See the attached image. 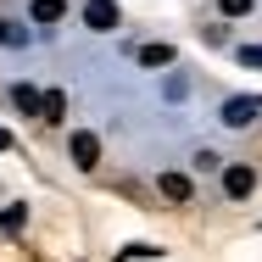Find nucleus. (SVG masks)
Instances as JSON below:
<instances>
[{
  "mask_svg": "<svg viewBox=\"0 0 262 262\" xmlns=\"http://www.w3.org/2000/svg\"><path fill=\"white\" fill-rule=\"evenodd\" d=\"M67 157H73V167H101V134H90V128H73V140H67Z\"/></svg>",
  "mask_w": 262,
  "mask_h": 262,
  "instance_id": "obj_1",
  "label": "nucleus"
},
{
  "mask_svg": "<svg viewBox=\"0 0 262 262\" xmlns=\"http://www.w3.org/2000/svg\"><path fill=\"white\" fill-rule=\"evenodd\" d=\"M251 190H257V167H251V162H229V167H223V195H229V201H246Z\"/></svg>",
  "mask_w": 262,
  "mask_h": 262,
  "instance_id": "obj_2",
  "label": "nucleus"
},
{
  "mask_svg": "<svg viewBox=\"0 0 262 262\" xmlns=\"http://www.w3.org/2000/svg\"><path fill=\"white\" fill-rule=\"evenodd\" d=\"M117 23H123L117 0H84V28H95V34H112Z\"/></svg>",
  "mask_w": 262,
  "mask_h": 262,
  "instance_id": "obj_3",
  "label": "nucleus"
},
{
  "mask_svg": "<svg viewBox=\"0 0 262 262\" xmlns=\"http://www.w3.org/2000/svg\"><path fill=\"white\" fill-rule=\"evenodd\" d=\"M157 190H162V201H173V207H190V201H195V184H190V173H162V179H157Z\"/></svg>",
  "mask_w": 262,
  "mask_h": 262,
  "instance_id": "obj_4",
  "label": "nucleus"
},
{
  "mask_svg": "<svg viewBox=\"0 0 262 262\" xmlns=\"http://www.w3.org/2000/svg\"><path fill=\"white\" fill-rule=\"evenodd\" d=\"M257 112H262L257 101L234 95V101H223V123H229V128H251V123H257Z\"/></svg>",
  "mask_w": 262,
  "mask_h": 262,
  "instance_id": "obj_5",
  "label": "nucleus"
},
{
  "mask_svg": "<svg viewBox=\"0 0 262 262\" xmlns=\"http://www.w3.org/2000/svg\"><path fill=\"white\" fill-rule=\"evenodd\" d=\"M39 123H67V95L61 90H45L39 95Z\"/></svg>",
  "mask_w": 262,
  "mask_h": 262,
  "instance_id": "obj_6",
  "label": "nucleus"
},
{
  "mask_svg": "<svg viewBox=\"0 0 262 262\" xmlns=\"http://www.w3.org/2000/svg\"><path fill=\"white\" fill-rule=\"evenodd\" d=\"M28 11H34V23H39V28H51V23H61V17H67V0H34Z\"/></svg>",
  "mask_w": 262,
  "mask_h": 262,
  "instance_id": "obj_7",
  "label": "nucleus"
},
{
  "mask_svg": "<svg viewBox=\"0 0 262 262\" xmlns=\"http://www.w3.org/2000/svg\"><path fill=\"white\" fill-rule=\"evenodd\" d=\"M11 101H17L23 117H39V90H34V84H17V90H11Z\"/></svg>",
  "mask_w": 262,
  "mask_h": 262,
  "instance_id": "obj_8",
  "label": "nucleus"
},
{
  "mask_svg": "<svg viewBox=\"0 0 262 262\" xmlns=\"http://www.w3.org/2000/svg\"><path fill=\"white\" fill-rule=\"evenodd\" d=\"M140 67H173V45H145L140 51Z\"/></svg>",
  "mask_w": 262,
  "mask_h": 262,
  "instance_id": "obj_9",
  "label": "nucleus"
},
{
  "mask_svg": "<svg viewBox=\"0 0 262 262\" xmlns=\"http://www.w3.org/2000/svg\"><path fill=\"white\" fill-rule=\"evenodd\" d=\"M217 167H223L217 151H195V173H217Z\"/></svg>",
  "mask_w": 262,
  "mask_h": 262,
  "instance_id": "obj_10",
  "label": "nucleus"
},
{
  "mask_svg": "<svg viewBox=\"0 0 262 262\" xmlns=\"http://www.w3.org/2000/svg\"><path fill=\"white\" fill-rule=\"evenodd\" d=\"M251 6H257V0H217V11H223V17H246Z\"/></svg>",
  "mask_w": 262,
  "mask_h": 262,
  "instance_id": "obj_11",
  "label": "nucleus"
},
{
  "mask_svg": "<svg viewBox=\"0 0 262 262\" xmlns=\"http://www.w3.org/2000/svg\"><path fill=\"white\" fill-rule=\"evenodd\" d=\"M234 56H240V67H262V45H240Z\"/></svg>",
  "mask_w": 262,
  "mask_h": 262,
  "instance_id": "obj_12",
  "label": "nucleus"
},
{
  "mask_svg": "<svg viewBox=\"0 0 262 262\" xmlns=\"http://www.w3.org/2000/svg\"><path fill=\"white\" fill-rule=\"evenodd\" d=\"M11 39H17V34H11V28H6V23H0V45H11Z\"/></svg>",
  "mask_w": 262,
  "mask_h": 262,
  "instance_id": "obj_13",
  "label": "nucleus"
},
{
  "mask_svg": "<svg viewBox=\"0 0 262 262\" xmlns=\"http://www.w3.org/2000/svg\"><path fill=\"white\" fill-rule=\"evenodd\" d=\"M0 151H11V134H6V128H0Z\"/></svg>",
  "mask_w": 262,
  "mask_h": 262,
  "instance_id": "obj_14",
  "label": "nucleus"
}]
</instances>
